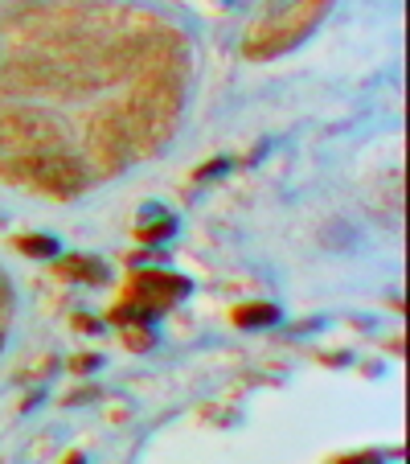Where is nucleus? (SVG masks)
I'll list each match as a JSON object with an SVG mask.
<instances>
[{
  "mask_svg": "<svg viewBox=\"0 0 410 464\" xmlns=\"http://www.w3.org/2000/svg\"><path fill=\"white\" fill-rule=\"evenodd\" d=\"M13 177L37 185V189L53 193V198H74V193L87 189V173H82L79 160L71 157H33V160H17Z\"/></svg>",
  "mask_w": 410,
  "mask_h": 464,
  "instance_id": "1",
  "label": "nucleus"
},
{
  "mask_svg": "<svg viewBox=\"0 0 410 464\" xmlns=\"http://www.w3.org/2000/svg\"><path fill=\"white\" fill-rule=\"evenodd\" d=\"M185 292H189V284H185L181 276H168V272H140L136 280H131L128 300L144 304L148 313H160V308L173 304V300H176V296H185Z\"/></svg>",
  "mask_w": 410,
  "mask_h": 464,
  "instance_id": "2",
  "label": "nucleus"
},
{
  "mask_svg": "<svg viewBox=\"0 0 410 464\" xmlns=\"http://www.w3.org/2000/svg\"><path fill=\"white\" fill-rule=\"evenodd\" d=\"M275 316H280V313H275L271 304H243V308L234 313V321L243 324V329H259V324H271Z\"/></svg>",
  "mask_w": 410,
  "mask_h": 464,
  "instance_id": "3",
  "label": "nucleus"
},
{
  "mask_svg": "<svg viewBox=\"0 0 410 464\" xmlns=\"http://www.w3.org/2000/svg\"><path fill=\"white\" fill-rule=\"evenodd\" d=\"M62 272H66V276H79V280H91V284L103 280V267H99L95 259H66V263H62Z\"/></svg>",
  "mask_w": 410,
  "mask_h": 464,
  "instance_id": "4",
  "label": "nucleus"
},
{
  "mask_svg": "<svg viewBox=\"0 0 410 464\" xmlns=\"http://www.w3.org/2000/svg\"><path fill=\"white\" fill-rule=\"evenodd\" d=\"M21 251L25 255H53L58 243H53V238H21Z\"/></svg>",
  "mask_w": 410,
  "mask_h": 464,
  "instance_id": "5",
  "label": "nucleus"
},
{
  "mask_svg": "<svg viewBox=\"0 0 410 464\" xmlns=\"http://www.w3.org/2000/svg\"><path fill=\"white\" fill-rule=\"evenodd\" d=\"M337 464H377V456H345V460Z\"/></svg>",
  "mask_w": 410,
  "mask_h": 464,
  "instance_id": "6",
  "label": "nucleus"
}]
</instances>
